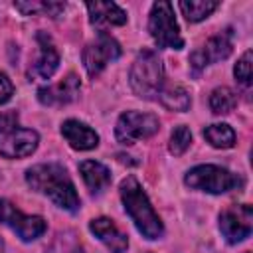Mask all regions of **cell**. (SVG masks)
Masks as SVG:
<instances>
[{
  "label": "cell",
  "instance_id": "cell-10",
  "mask_svg": "<svg viewBox=\"0 0 253 253\" xmlns=\"http://www.w3.org/2000/svg\"><path fill=\"white\" fill-rule=\"evenodd\" d=\"M219 231L227 243H239L253 231V210L249 204L233 206L219 215Z\"/></svg>",
  "mask_w": 253,
  "mask_h": 253
},
{
  "label": "cell",
  "instance_id": "cell-21",
  "mask_svg": "<svg viewBox=\"0 0 253 253\" xmlns=\"http://www.w3.org/2000/svg\"><path fill=\"white\" fill-rule=\"evenodd\" d=\"M237 105V95L229 87H217L210 95V109L215 115H227L235 109Z\"/></svg>",
  "mask_w": 253,
  "mask_h": 253
},
{
  "label": "cell",
  "instance_id": "cell-26",
  "mask_svg": "<svg viewBox=\"0 0 253 253\" xmlns=\"http://www.w3.org/2000/svg\"><path fill=\"white\" fill-rule=\"evenodd\" d=\"M190 63H192V67H194V71L198 73V71H202L208 63H206V57L202 55V51H194L192 53V57H190Z\"/></svg>",
  "mask_w": 253,
  "mask_h": 253
},
{
  "label": "cell",
  "instance_id": "cell-14",
  "mask_svg": "<svg viewBox=\"0 0 253 253\" xmlns=\"http://www.w3.org/2000/svg\"><path fill=\"white\" fill-rule=\"evenodd\" d=\"M36 40H38L40 53H38L36 63H34V73L42 79H49L55 73L57 65H59V53H57V49H55V45H53V42L49 40L47 34L40 32L36 36Z\"/></svg>",
  "mask_w": 253,
  "mask_h": 253
},
{
  "label": "cell",
  "instance_id": "cell-7",
  "mask_svg": "<svg viewBox=\"0 0 253 253\" xmlns=\"http://www.w3.org/2000/svg\"><path fill=\"white\" fill-rule=\"evenodd\" d=\"M160 128L158 117L152 113H138V111H126L119 117L115 126V136L121 144H134L136 140L150 138Z\"/></svg>",
  "mask_w": 253,
  "mask_h": 253
},
{
  "label": "cell",
  "instance_id": "cell-23",
  "mask_svg": "<svg viewBox=\"0 0 253 253\" xmlns=\"http://www.w3.org/2000/svg\"><path fill=\"white\" fill-rule=\"evenodd\" d=\"M190 144H192V132H190V128L184 126V125L176 126L172 130V134H170V144H168L170 152L174 156H180V154H184L190 148Z\"/></svg>",
  "mask_w": 253,
  "mask_h": 253
},
{
  "label": "cell",
  "instance_id": "cell-5",
  "mask_svg": "<svg viewBox=\"0 0 253 253\" xmlns=\"http://www.w3.org/2000/svg\"><path fill=\"white\" fill-rule=\"evenodd\" d=\"M186 184L194 190H202L208 194H225L229 190H235L239 186H243V180L229 172L227 168L215 166V164H202L192 168L186 174Z\"/></svg>",
  "mask_w": 253,
  "mask_h": 253
},
{
  "label": "cell",
  "instance_id": "cell-6",
  "mask_svg": "<svg viewBox=\"0 0 253 253\" xmlns=\"http://www.w3.org/2000/svg\"><path fill=\"white\" fill-rule=\"evenodd\" d=\"M148 32L152 40L158 43V47H170V49H182L184 40L180 36L178 22L174 18V8L170 2H154L148 18Z\"/></svg>",
  "mask_w": 253,
  "mask_h": 253
},
{
  "label": "cell",
  "instance_id": "cell-13",
  "mask_svg": "<svg viewBox=\"0 0 253 253\" xmlns=\"http://www.w3.org/2000/svg\"><path fill=\"white\" fill-rule=\"evenodd\" d=\"M61 134L75 150H91L99 144V134L85 123L69 119L61 125Z\"/></svg>",
  "mask_w": 253,
  "mask_h": 253
},
{
  "label": "cell",
  "instance_id": "cell-20",
  "mask_svg": "<svg viewBox=\"0 0 253 253\" xmlns=\"http://www.w3.org/2000/svg\"><path fill=\"white\" fill-rule=\"evenodd\" d=\"M14 6L24 16L43 14V16H49V18H57L65 10V2H14Z\"/></svg>",
  "mask_w": 253,
  "mask_h": 253
},
{
  "label": "cell",
  "instance_id": "cell-15",
  "mask_svg": "<svg viewBox=\"0 0 253 253\" xmlns=\"http://www.w3.org/2000/svg\"><path fill=\"white\" fill-rule=\"evenodd\" d=\"M89 20L95 26H123L126 24V12L115 2H87Z\"/></svg>",
  "mask_w": 253,
  "mask_h": 253
},
{
  "label": "cell",
  "instance_id": "cell-9",
  "mask_svg": "<svg viewBox=\"0 0 253 253\" xmlns=\"http://www.w3.org/2000/svg\"><path fill=\"white\" fill-rule=\"evenodd\" d=\"M121 57V45L117 40H113L107 34H99V38L83 49V65L89 73V77H97L111 61Z\"/></svg>",
  "mask_w": 253,
  "mask_h": 253
},
{
  "label": "cell",
  "instance_id": "cell-3",
  "mask_svg": "<svg viewBox=\"0 0 253 253\" xmlns=\"http://www.w3.org/2000/svg\"><path fill=\"white\" fill-rule=\"evenodd\" d=\"M128 81L132 91L142 99H154L162 91L164 83V65L156 51L142 49L128 73Z\"/></svg>",
  "mask_w": 253,
  "mask_h": 253
},
{
  "label": "cell",
  "instance_id": "cell-8",
  "mask_svg": "<svg viewBox=\"0 0 253 253\" xmlns=\"http://www.w3.org/2000/svg\"><path fill=\"white\" fill-rule=\"evenodd\" d=\"M0 223L8 225L22 241H34L45 231V221L40 215L22 213L12 202L0 200Z\"/></svg>",
  "mask_w": 253,
  "mask_h": 253
},
{
  "label": "cell",
  "instance_id": "cell-12",
  "mask_svg": "<svg viewBox=\"0 0 253 253\" xmlns=\"http://www.w3.org/2000/svg\"><path fill=\"white\" fill-rule=\"evenodd\" d=\"M91 233L111 251V253H125L128 247V237L109 219V217H97L89 223Z\"/></svg>",
  "mask_w": 253,
  "mask_h": 253
},
{
  "label": "cell",
  "instance_id": "cell-24",
  "mask_svg": "<svg viewBox=\"0 0 253 253\" xmlns=\"http://www.w3.org/2000/svg\"><path fill=\"white\" fill-rule=\"evenodd\" d=\"M233 73H235V79L241 85H245V87L251 85V51H245L239 57V61L233 67Z\"/></svg>",
  "mask_w": 253,
  "mask_h": 253
},
{
  "label": "cell",
  "instance_id": "cell-25",
  "mask_svg": "<svg viewBox=\"0 0 253 253\" xmlns=\"http://www.w3.org/2000/svg\"><path fill=\"white\" fill-rule=\"evenodd\" d=\"M12 95H14V85H12V81L8 79L6 73H0V105L8 103V101L12 99Z\"/></svg>",
  "mask_w": 253,
  "mask_h": 253
},
{
  "label": "cell",
  "instance_id": "cell-4",
  "mask_svg": "<svg viewBox=\"0 0 253 253\" xmlns=\"http://www.w3.org/2000/svg\"><path fill=\"white\" fill-rule=\"evenodd\" d=\"M40 136L36 130L20 126L14 113L0 115V156L24 158L38 148Z\"/></svg>",
  "mask_w": 253,
  "mask_h": 253
},
{
  "label": "cell",
  "instance_id": "cell-11",
  "mask_svg": "<svg viewBox=\"0 0 253 253\" xmlns=\"http://www.w3.org/2000/svg\"><path fill=\"white\" fill-rule=\"evenodd\" d=\"M79 87H81L79 77L75 73H69L59 83L38 89V99L42 105H67L77 97Z\"/></svg>",
  "mask_w": 253,
  "mask_h": 253
},
{
  "label": "cell",
  "instance_id": "cell-22",
  "mask_svg": "<svg viewBox=\"0 0 253 253\" xmlns=\"http://www.w3.org/2000/svg\"><path fill=\"white\" fill-rule=\"evenodd\" d=\"M178 6L188 22H200V20L208 18L217 8V2H213V0H190V2L184 0Z\"/></svg>",
  "mask_w": 253,
  "mask_h": 253
},
{
  "label": "cell",
  "instance_id": "cell-27",
  "mask_svg": "<svg viewBox=\"0 0 253 253\" xmlns=\"http://www.w3.org/2000/svg\"><path fill=\"white\" fill-rule=\"evenodd\" d=\"M4 251V243H2V239H0V253Z\"/></svg>",
  "mask_w": 253,
  "mask_h": 253
},
{
  "label": "cell",
  "instance_id": "cell-1",
  "mask_svg": "<svg viewBox=\"0 0 253 253\" xmlns=\"http://www.w3.org/2000/svg\"><path fill=\"white\" fill-rule=\"evenodd\" d=\"M26 182L32 186V190L45 194L55 206H59L65 211H77L81 206L75 186L61 164H36L28 168Z\"/></svg>",
  "mask_w": 253,
  "mask_h": 253
},
{
  "label": "cell",
  "instance_id": "cell-2",
  "mask_svg": "<svg viewBox=\"0 0 253 253\" xmlns=\"http://www.w3.org/2000/svg\"><path fill=\"white\" fill-rule=\"evenodd\" d=\"M121 200L125 204V211L130 215L132 223L136 225V229L146 237V239H158L164 233V225L158 217V213L154 211L152 204L148 202L144 190L140 188L138 180L134 176H126L121 186Z\"/></svg>",
  "mask_w": 253,
  "mask_h": 253
},
{
  "label": "cell",
  "instance_id": "cell-18",
  "mask_svg": "<svg viewBox=\"0 0 253 253\" xmlns=\"http://www.w3.org/2000/svg\"><path fill=\"white\" fill-rule=\"evenodd\" d=\"M231 53V40L229 34H217L206 42V47L202 49V55L206 57V63H215Z\"/></svg>",
  "mask_w": 253,
  "mask_h": 253
},
{
  "label": "cell",
  "instance_id": "cell-19",
  "mask_svg": "<svg viewBox=\"0 0 253 253\" xmlns=\"http://www.w3.org/2000/svg\"><path fill=\"white\" fill-rule=\"evenodd\" d=\"M204 136L215 148H231L235 144V130L225 123H215L206 126Z\"/></svg>",
  "mask_w": 253,
  "mask_h": 253
},
{
  "label": "cell",
  "instance_id": "cell-16",
  "mask_svg": "<svg viewBox=\"0 0 253 253\" xmlns=\"http://www.w3.org/2000/svg\"><path fill=\"white\" fill-rule=\"evenodd\" d=\"M79 172H81V178L85 180V184L91 192H103L111 184L109 168L97 160H83L79 164Z\"/></svg>",
  "mask_w": 253,
  "mask_h": 253
},
{
  "label": "cell",
  "instance_id": "cell-17",
  "mask_svg": "<svg viewBox=\"0 0 253 253\" xmlns=\"http://www.w3.org/2000/svg\"><path fill=\"white\" fill-rule=\"evenodd\" d=\"M158 99L162 103L164 109L168 111H178V113H184L190 109L192 105V99H190V93L182 87V85H170L166 89H162L158 93Z\"/></svg>",
  "mask_w": 253,
  "mask_h": 253
}]
</instances>
